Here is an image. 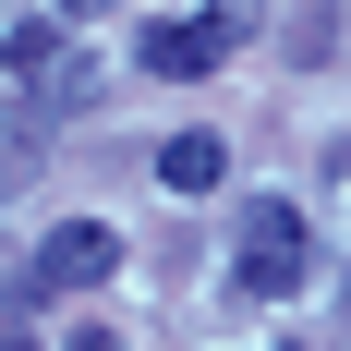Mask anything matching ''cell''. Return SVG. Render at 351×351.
I'll return each instance as SVG.
<instances>
[{
    "instance_id": "1",
    "label": "cell",
    "mask_w": 351,
    "mask_h": 351,
    "mask_svg": "<svg viewBox=\"0 0 351 351\" xmlns=\"http://www.w3.org/2000/svg\"><path fill=\"white\" fill-rule=\"evenodd\" d=\"M303 279H315V218L291 206V194H254V206H243V254H230V291L291 303Z\"/></svg>"
},
{
    "instance_id": "2",
    "label": "cell",
    "mask_w": 351,
    "mask_h": 351,
    "mask_svg": "<svg viewBox=\"0 0 351 351\" xmlns=\"http://www.w3.org/2000/svg\"><path fill=\"white\" fill-rule=\"evenodd\" d=\"M97 279H121V230L109 218H61L25 267V291H97Z\"/></svg>"
},
{
    "instance_id": "3",
    "label": "cell",
    "mask_w": 351,
    "mask_h": 351,
    "mask_svg": "<svg viewBox=\"0 0 351 351\" xmlns=\"http://www.w3.org/2000/svg\"><path fill=\"white\" fill-rule=\"evenodd\" d=\"M230 49H243V0H230V12H194V25H158V36H145V73L194 85V73H218Z\"/></svg>"
},
{
    "instance_id": "4",
    "label": "cell",
    "mask_w": 351,
    "mask_h": 351,
    "mask_svg": "<svg viewBox=\"0 0 351 351\" xmlns=\"http://www.w3.org/2000/svg\"><path fill=\"white\" fill-rule=\"evenodd\" d=\"M158 182H170V194H218V182H230V145L218 134H170L158 145Z\"/></svg>"
},
{
    "instance_id": "5",
    "label": "cell",
    "mask_w": 351,
    "mask_h": 351,
    "mask_svg": "<svg viewBox=\"0 0 351 351\" xmlns=\"http://www.w3.org/2000/svg\"><path fill=\"white\" fill-rule=\"evenodd\" d=\"M12 73H61V36H49V25H12Z\"/></svg>"
},
{
    "instance_id": "6",
    "label": "cell",
    "mask_w": 351,
    "mask_h": 351,
    "mask_svg": "<svg viewBox=\"0 0 351 351\" xmlns=\"http://www.w3.org/2000/svg\"><path fill=\"white\" fill-rule=\"evenodd\" d=\"M339 315H351V279H339Z\"/></svg>"
}]
</instances>
